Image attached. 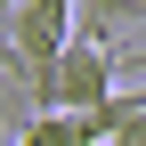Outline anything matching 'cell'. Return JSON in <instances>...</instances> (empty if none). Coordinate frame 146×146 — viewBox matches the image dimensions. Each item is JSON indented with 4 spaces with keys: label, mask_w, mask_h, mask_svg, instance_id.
I'll return each instance as SVG.
<instances>
[{
    "label": "cell",
    "mask_w": 146,
    "mask_h": 146,
    "mask_svg": "<svg viewBox=\"0 0 146 146\" xmlns=\"http://www.w3.org/2000/svg\"><path fill=\"white\" fill-rule=\"evenodd\" d=\"M114 89H122V57L98 41H73L57 57V81H49V114H98Z\"/></svg>",
    "instance_id": "cell-1"
},
{
    "label": "cell",
    "mask_w": 146,
    "mask_h": 146,
    "mask_svg": "<svg viewBox=\"0 0 146 146\" xmlns=\"http://www.w3.org/2000/svg\"><path fill=\"white\" fill-rule=\"evenodd\" d=\"M146 16V0H73V41H98V49H114L122 33H130Z\"/></svg>",
    "instance_id": "cell-2"
},
{
    "label": "cell",
    "mask_w": 146,
    "mask_h": 146,
    "mask_svg": "<svg viewBox=\"0 0 146 146\" xmlns=\"http://www.w3.org/2000/svg\"><path fill=\"white\" fill-rule=\"evenodd\" d=\"M8 146H89V130H81V114H41L25 138H8Z\"/></svg>",
    "instance_id": "cell-3"
},
{
    "label": "cell",
    "mask_w": 146,
    "mask_h": 146,
    "mask_svg": "<svg viewBox=\"0 0 146 146\" xmlns=\"http://www.w3.org/2000/svg\"><path fill=\"white\" fill-rule=\"evenodd\" d=\"M122 73H146V49H130V57H122Z\"/></svg>",
    "instance_id": "cell-4"
},
{
    "label": "cell",
    "mask_w": 146,
    "mask_h": 146,
    "mask_svg": "<svg viewBox=\"0 0 146 146\" xmlns=\"http://www.w3.org/2000/svg\"><path fill=\"white\" fill-rule=\"evenodd\" d=\"M8 8H16V0H0V16H8Z\"/></svg>",
    "instance_id": "cell-5"
}]
</instances>
